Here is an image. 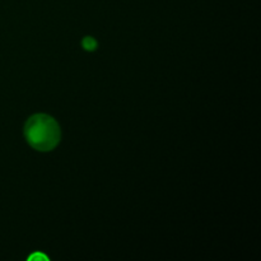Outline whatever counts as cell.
<instances>
[{
    "instance_id": "cell-1",
    "label": "cell",
    "mask_w": 261,
    "mask_h": 261,
    "mask_svg": "<svg viewBox=\"0 0 261 261\" xmlns=\"http://www.w3.org/2000/svg\"><path fill=\"white\" fill-rule=\"evenodd\" d=\"M24 135L31 147L41 152H48L59 144L61 133L55 119L48 115L37 114L25 122Z\"/></svg>"
},
{
    "instance_id": "cell-2",
    "label": "cell",
    "mask_w": 261,
    "mask_h": 261,
    "mask_svg": "<svg viewBox=\"0 0 261 261\" xmlns=\"http://www.w3.org/2000/svg\"><path fill=\"white\" fill-rule=\"evenodd\" d=\"M96 45H97L96 41H94L92 37H87L86 40L83 41V46L86 50H94V48H96Z\"/></svg>"
}]
</instances>
